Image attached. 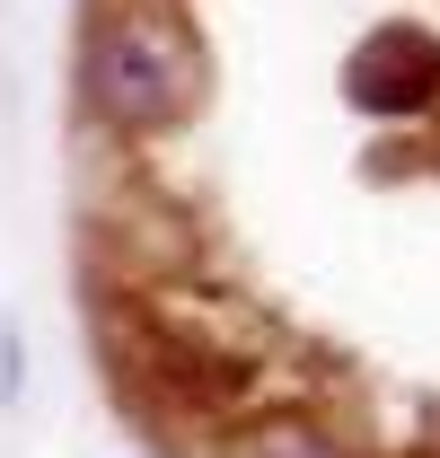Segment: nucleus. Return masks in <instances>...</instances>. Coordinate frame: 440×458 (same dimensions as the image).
I'll return each instance as SVG.
<instances>
[{
    "label": "nucleus",
    "instance_id": "nucleus-1",
    "mask_svg": "<svg viewBox=\"0 0 440 458\" xmlns=\"http://www.w3.org/2000/svg\"><path fill=\"white\" fill-rule=\"evenodd\" d=\"M71 98L114 141H167L212 98V54L176 0H89L71 45Z\"/></svg>",
    "mask_w": 440,
    "mask_h": 458
},
{
    "label": "nucleus",
    "instance_id": "nucleus-2",
    "mask_svg": "<svg viewBox=\"0 0 440 458\" xmlns=\"http://www.w3.org/2000/svg\"><path fill=\"white\" fill-rule=\"evenodd\" d=\"M334 98L361 123H423V114H440V36L423 18H370L343 45Z\"/></svg>",
    "mask_w": 440,
    "mask_h": 458
},
{
    "label": "nucleus",
    "instance_id": "nucleus-3",
    "mask_svg": "<svg viewBox=\"0 0 440 458\" xmlns=\"http://www.w3.org/2000/svg\"><path fill=\"white\" fill-rule=\"evenodd\" d=\"M229 458H352V450H343L334 432H317V423H300V414H265V423L238 432Z\"/></svg>",
    "mask_w": 440,
    "mask_h": 458
},
{
    "label": "nucleus",
    "instance_id": "nucleus-4",
    "mask_svg": "<svg viewBox=\"0 0 440 458\" xmlns=\"http://www.w3.org/2000/svg\"><path fill=\"white\" fill-rule=\"evenodd\" d=\"M27 397V327H18V309H0V405Z\"/></svg>",
    "mask_w": 440,
    "mask_h": 458
}]
</instances>
